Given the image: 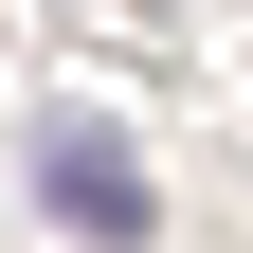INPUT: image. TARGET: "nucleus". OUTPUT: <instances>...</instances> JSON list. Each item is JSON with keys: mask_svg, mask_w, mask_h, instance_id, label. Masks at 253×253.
<instances>
[{"mask_svg": "<svg viewBox=\"0 0 253 253\" xmlns=\"http://www.w3.org/2000/svg\"><path fill=\"white\" fill-rule=\"evenodd\" d=\"M37 199L73 217L90 253H145V235H163V199H145V163H126L109 109H54V126H37Z\"/></svg>", "mask_w": 253, "mask_h": 253, "instance_id": "nucleus-1", "label": "nucleus"}]
</instances>
